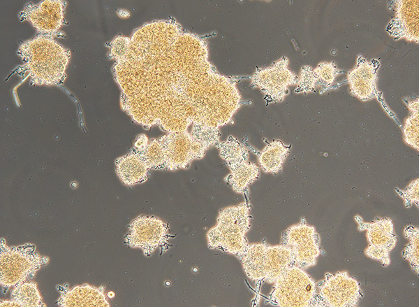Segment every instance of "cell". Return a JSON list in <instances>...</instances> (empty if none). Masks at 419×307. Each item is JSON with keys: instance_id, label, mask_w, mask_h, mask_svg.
<instances>
[{"instance_id": "cell-1", "label": "cell", "mask_w": 419, "mask_h": 307, "mask_svg": "<svg viewBox=\"0 0 419 307\" xmlns=\"http://www.w3.org/2000/svg\"><path fill=\"white\" fill-rule=\"evenodd\" d=\"M112 72L122 108L145 129H219L242 102L237 78L221 74L210 62L206 41L173 19L135 29L128 55L115 62Z\"/></svg>"}, {"instance_id": "cell-2", "label": "cell", "mask_w": 419, "mask_h": 307, "mask_svg": "<svg viewBox=\"0 0 419 307\" xmlns=\"http://www.w3.org/2000/svg\"><path fill=\"white\" fill-rule=\"evenodd\" d=\"M17 55L33 85H57L65 80L71 52L52 36L42 34L23 42Z\"/></svg>"}, {"instance_id": "cell-3", "label": "cell", "mask_w": 419, "mask_h": 307, "mask_svg": "<svg viewBox=\"0 0 419 307\" xmlns=\"http://www.w3.org/2000/svg\"><path fill=\"white\" fill-rule=\"evenodd\" d=\"M250 205L242 202L220 210L216 224L207 233L208 248L239 257L248 245Z\"/></svg>"}, {"instance_id": "cell-4", "label": "cell", "mask_w": 419, "mask_h": 307, "mask_svg": "<svg viewBox=\"0 0 419 307\" xmlns=\"http://www.w3.org/2000/svg\"><path fill=\"white\" fill-rule=\"evenodd\" d=\"M267 301L279 307H321L316 283L296 265L277 279Z\"/></svg>"}, {"instance_id": "cell-5", "label": "cell", "mask_w": 419, "mask_h": 307, "mask_svg": "<svg viewBox=\"0 0 419 307\" xmlns=\"http://www.w3.org/2000/svg\"><path fill=\"white\" fill-rule=\"evenodd\" d=\"M0 245V284L3 288L14 287L31 280L49 262L31 243L8 246L1 238Z\"/></svg>"}, {"instance_id": "cell-6", "label": "cell", "mask_w": 419, "mask_h": 307, "mask_svg": "<svg viewBox=\"0 0 419 307\" xmlns=\"http://www.w3.org/2000/svg\"><path fill=\"white\" fill-rule=\"evenodd\" d=\"M289 60L282 56L270 66L257 68L251 77V87L258 88L267 104L283 101L289 86L297 85L298 76L288 68Z\"/></svg>"}, {"instance_id": "cell-7", "label": "cell", "mask_w": 419, "mask_h": 307, "mask_svg": "<svg viewBox=\"0 0 419 307\" xmlns=\"http://www.w3.org/2000/svg\"><path fill=\"white\" fill-rule=\"evenodd\" d=\"M163 145L166 170L188 168L192 162L203 158L210 148L188 131L167 133L159 138Z\"/></svg>"}, {"instance_id": "cell-8", "label": "cell", "mask_w": 419, "mask_h": 307, "mask_svg": "<svg viewBox=\"0 0 419 307\" xmlns=\"http://www.w3.org/2000/svg\"><path fill=\"white\" fill-rule=\"evenodd\" d=\"M316 285L321 307H355L363 297L359 282L347 271L326 273Z\"/></svg>"}, {"instance_id": "cell-9", "label": "cell", "mask_w": 419, "mask_h": 307, "mask_svg": "<svg viewBox=\"0 0 419 307\" xmlns=\"http://www.w3.org/2000/svg\"><path fill=\"white\" fill-rule=\"evenodd\" d=\"M281 244L291 248L295 265L304 270L316 264L321 252L320 236L304 217L299 223L290 226L282 232Z\"/></svg>"}, {"instance_id": "cell-10", "label": "cell", "mask_w": 419, "mask_h": 307, "mask_svg": "<svg viewBox=\"0 0 419 307\" xmlns=\"http://www.w3.org/2000/svg\"><path fill=\"white\" fill-rule=\"evenodd\" d=\"M170 237L169 227L164 221L154 216L140 215L128 225L124 241L129 247L139 248L149 257L168 243Z\"/></svg>"}, {"instance_id": "cell-11", "label": "cell", "mask_w": 419, "mask_h": 307, "mask_svg": "<svg viewBox=\"0 0 419 307\" xmlns=\"http://www.w3.org/2000/svg\"><path fill=\"white\" fill-rule=\"evenodd\" d=\"M354 218L358 224V230L367 231L368 246L365 255L379 261L384 266H388L390 264V252L397 241L392 220L389 217H378L372 222H365L358 215Z\"/></svg>"}, {"instance_id": "cell-12", "label": "cell", "mask_w": 419, "mask_h": 307, "mask_svg": "<svg viewBox=\"0 0 419 307\" xmlns=\"http://www.w3.org/2000/svg\"><path fill=\"white\" fill-rule=\"evenodd\" d=\"M380 67L379 59L368 60L359 55L355 66L347 73L351 94L362 101H368L378 97L380 94L377 87Z\"/></svg>"}, {"instance_id": "cell-13", "label": "cell", "mask_w": 419, "mask_h": 307, "mask_svg": "<svg viewBox=\"0 0 419 307\" xmlns=\"http://www.w3.org/2000/svg\"><path fill=\"white\" fill-rule=\"evenodd\" d=\"M65 6L64 1L45 0L28 4L20 16L43 34L52 36L64 24Z\"/></svg>"}, {"instance_id": "cell-14", "label": "cell", "mask_w": 419, "mask_h": 307, "mask_svg": "<svg viewBox=\"0 0 419 307\" xmlns=\"http://www.w3.org/2000/svg\"><path fill=\"white\" fill-rule=\"evenodd\" d=\"M395 16L385 27L386 32L394 40L405 39L408 42H419V1L397 0Z\"/></svg>"}, {"instance_id": "cell-15", "label": "cell", "mask_w": 419, "mask_h": 307, "mask_svg": "<svg viewBox=\"0 0 419 307\" xmlns=\"http://www.w3.org/2000/svg\"><path fill=\"white\" fill-rule=\"evenodd\" d=\"M344 73V71L339 69L335 62H321L314 69L309 65H303L294 91L297 94H309L321 89L320 93H324L331 89L337 77Z\"/></svg>"}, {"instance_id": "cell-16", "label": "cell", "mask_w": 419, "mask_h": 307, "mask_svg": "<svg viewBox=\"0 0 419 307\" xmlns=\"http://www.w3.org/2000/svg\"><path fill=\"white\" fill-rule=\"evenodd\" d=\"M61 307H109L103 287L77 285L61 292L57 302Z\"/></svg>"}, {"instance_id": "cell-17", "label": "cell", "mask_w": 419, "mask_h": 307, "mask_svg": "<svg viewBox=\"0 0 419 307\" xmlns=\"http://www.w3.org/2000/svg\"><path fill=\"white\" fill-rule=\"evenodd\" d=\"M295 265V260L291 248L283 244H267L265 252V281L274 283L286 270Z\"/></svg>"}, {"instance_id": "cell-18", "label": "cell", "mask_w": 419, "mask_h": 307, "mask_svg": "<svg viewBox=\"0 0 419 307\" xmlns=\"http://www.w3.org/2000/svg\"><path fill=\"white\" fill-rule=\"evenodd\" d=\"M115 171L123 184L133 186L145 183L150 170L140 155L133 150L115 160Z\"/></svg>"}, {"instance_id": "cell-19", "label": "cell", "mask_w": 419, "mask_h": 307, "mask_svg": "<svg viewBox=\"0 0 419 307\" xmlns=\"http://www.w3.org/2000/svg\"><path fill=\"white\" fill-rule=\"evenodd\" d=\"M291 147V145H286L280 140H274L267 143L262 150H255L260 169L267 173L280 172L290 153Z\"/></svg>"}, {"instance_id": "cell-20", "label": "cell", "mask_w": 419, "mask_h": 307, "mask_svg": "<svg viewBox=\"0 0 419 307\" xmlns=\"http://www.w3.org/2000/svg\"><path fill=\"white\" fill-rule=\"evenodd\" d=\"M266 243H251L238 257L247 276L253 282L264 280Z\"/></svg>"}, {"instance_id": "cell-21", "label": "cell", "mask_w": 419, "mask_h": 307, "mask_svg": "<svg viewBox=\"0 0 419 307\" xmlns=\"http://www.w3.org/2000/svg\"><path fill=\"white\" fill-rule=\"evenodd\" d=\"M228 169L230 173L224 178V180L238 194L244 193L260 176L259 167L249 160Z\"/></svg>"}, {"instance_id": "cell-22", "label": "cell", "mask_w": 419, "mask_h": 307, "mask_svg": "<svg viewBox=\"0 0 419 307\" xmlns=\"http://www.w3.org/2000/svg\"><path fill=\"white\" fill-rule=\"evenodd\" d=\"M409 110L403 127L404 142L413 148L419 150V99L418 97L410 99L403 98Z\"/></svg>"}, {"instance_id": "cell-23", "label": "cell", "mask_w": 419, "mask_h": 307, "mask_svg": "<svg viewBox=\"0 0 419 307\" xmlns=\"http://www.w3.org/2000/svg\"><path fill=\"white\" fill-rule=\"evenodd\" d=\"M216 147L219 150V156L228 168L249 160L248 150L233 136H229L224 141H220Z\"/></svg>"}, {"instance_id": "cell-24", "label": "cell", "mask_w": 419, "mask_h": 307, "mask_svg": "<svg viewBox=\"0 0 419 307\" xmlns=\"http://www.w3.org/2000/svg\"><path fill=\"white\" fill-rule=\"evenodd\" d=\"M10 299L20 307L46 306L34 282H24L14 287Z\"/></svg>"}, {"instance_id": "cell-25", "label": "cell", "mask_w": 419, "mask_h": 307, "mask_svg": "<svg viewBox=\"0 0 419 307\" xmlns=\"http://www.w3.org/2000/svg\"><path fill=\"white\" fill-rule=\"evenodd\" d=\"M404 236L409 240L402 252V257L407 260L412 270L418 274L419 271V229L409 224L404 229Z\"/></svg>"}, {"instance_id": "cell-26", "label": "cell", "mask_w": 419, "mask_h": 307, "mask_svg": "<svg viewBox=\"0 0 419 307\" xmlns=\"http://www.w3.org/2000/svg\"><path fill=\"white\" fill-rule=\"evenodd\" d=\"M136 152L140 155L149 170H166V155L159 138L150 140L142 151Z\"/></svg>"}, {"instance_id": "cell-27", "label": "cell", "mask_w": 419, "mask_h": 307, "mask_svg": "<svg viewBox=\"0 0 419 307\" xmlns=\"http://www.w3.org/2000/svg\"><path fill=\"white\" fill-rule=\"evenodd\" d=\"M131 38L117 36L109 43V57L117 61L124 59L130 49Z\"/></svg>"}, {"instance_id": "cell-28", "label": "cell", "mask_w": 419, "mask_h": 307, "mask_svg": "<svg viewBox=\"0 0 419 307\" xmlns=\"http://www.w3.org/2000/svg\"><path fill=\"white\" fill-rule=\"evenodd\" d=\"M397 194L403 199L406 208L415 205L419 206V179L411 181L404 189L395 188Z\"/></svg>"}, {"instance_id": "cell-29", "label": "cell", "mask_w": 419, "mask_h": 307, "mask_svg": "<svg viewBox=\"0 0 419 307\" xmlns=\"http://www.w3.org/2000/svg\"><path fill=\"white\" fill-rule=\"evenodd\" d=\"M149 141L145 134H140L134 143L133 150L136 152L142 151L148 145Z\"/></svg>"}]
</instances>
